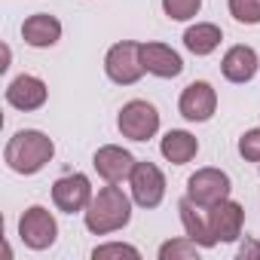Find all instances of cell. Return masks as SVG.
<instances>
[{
    "instance_id": "d6986e66",
    "label": "cell",
    "mask_w": 260,
    "mask_h": 260,
    "mask_svg": "<svg viewBox=\"0 0 260 260\" xmlns=\"http://www.w3.org/2000/svg\"><path fill=\"white\" fill-rule=\"evenodd\" d=\"M193 257H199V245L190 236L159 245V260H193Z\"/></svg>"
},
{
    "instance_id": "44dd1931",
    "label": "cell",
    "mask_w": 260,
    "mask_h": 260,
    "mask_svg": "<svg viewBox=\"0 0 260 260\" xmlns=\"http://www.w3.org/2000/svg\"><path fill=\"white\" fill-rule=\"evenodd\" d=\"M230 16L239 25H260V0H230Z\"/></svg>"
},
{
    "instance_id": "7402d4cb",
    "label": "cell",
    "mask_w": 260,
    "mask_h": 260,
    "mask_svg": "<svg viewBox=\"0 0 260 260\" xmlns=\"http://www.w3.org/2000/svg\"><path fill=\"white\" fill-rule=\"evenodd\" d=\"M92 257L95 260H110V257H132V260H138L141 251L135 245H125V242H107V245H98L92 251Z\"/></svg>"
},
{
    "instance_id": "3957f363",
    "label": "cell",
    "mask_w": 260,
    "mask_h": 260,
    "mask_svg": "<svg viewBox=\"0 0 260 260\" xmlns=\"http://www.w3.org/2000/svg\"><path fill=\"white\" fill-rule=\"evenodd\" d=\"M104 74L116 86H132V83H138L147 74L144 71V61H141V43H135V40H119V43H113L107 49V55H104Z\"/></svg>"
},
{
    "instance_id": "8fae6325",
    "label": "cell",
    "mask_w": 260,
    "mask_h": 260,
    "mask_svg": "<svg viewBox=\"0 0 260 260\" xmlns=\"http://www.w3.org/2000/svg\"><path fill=\"white\" fill-rule=\"evenodd\" d=\"M46 98H49V89H46V83H43L40 77H34V74H22V77H16V80L7 86V104L16 107V110H25V113L40 110V107L46 104Z\"/></svg>"
},
{
    "instance_id": "603a6c76",
    "label": "cell",
    "mask_w": 260,
    "mask_h": 260,
    "mask_svg": "<svg viewBox=\"0 0 260 260\" xmlns=\"http://www.w3.org/2000/svg\"><path fill=\"white\" fill-rule=\"evenodd\" d=\"M239 153H242V159L260 166V128H248L239 138Z\"/></svg>"
},
{
    "instance_id": "277c9868",
    "label": "cell",
    "mask_w": 260,
    "mask_h": 260,
    "mask_svg": "<svg viewBox=\"0 0 260 260\" xmlns=\"http://www.w3.org/2000/svg\"><path fill=\"white\" fill-rule=\"evenodd\" d=\"M116 125H119L122 138H128V141H150L159 132V110L150 101L135 98V101L122 104V110L116 116Z\"/></svg>"
},
{
    "instance_id": "6da1fadb",
    "label": "cell",
    "mask_w": 260,
    "mask_h": 260,
    "mask_svg": "<svg viewBox=\"0 0 260 260\" xmlns=\"http://www.w3.org/2000/svg\"><path fill=\"white\" fill-rule=\"evenodd\" d=\"M52 156H55V144L40 128H22L4 147V162L16 175H37L52 162Z\"/></svg>"
},
{
    "instance_id": "2e32d148",
    "label": "cell",
    "mask_w": 260,
    "mask_h": 260,
    "mask_svg": "<svg viewBox=\"0 0 260 260\" xmlns=\"http://www.w3.org/2000/svg\"><path fill=\"white\" fill-rule=\"evenodd\" d=\"M257 68H260V58H257V52H254L251 46H245V43L230 46V49L223 52V61H220V74H223L230 83H248V80H254Z\"/></svg>"
},
{
    "instance_id": "4fadbf2b",
    "label": "cell",
    "mask_w": 260,
    "mask_h": 260,
    "mask_svg": "<svg viewBox=\"0 0 260 260\" xmlns=\"http://www.w3.org/2000/svg\"><path fill=\"white\" fill-rule=\"evenodd\" d=\"M141 61H144V71L159 80H175L184 71V58L166 43H141Z\"/></svg>"
},
{
    "instance_id": "ba28073f",
    "label": "cell",
    "mask_w": 260,
    "mask_h": 260,
    "mask_svg": "<svg viewBox=\"0 0 260 260\" xmlns=\"http://www.w3.org/2000/svg\"><path fill=\"white\" fill-rule=\"evenodd\" d=\"M92 181L86 178V175H64V178H58L55 184H52V202H55V208L58 211H64V214H80V211H86L89 208V202H92Z\"/></svg>"
},
{
    "instance_id": "52a82bcc",
    "label": "cell",
    "mask_w": 260,
    "mask_h": 260,
    "mask_svg": "<svg viewBox=\"0 0 260 260\" xmlns=\"http://www.w3.org/2000/svg\"><path fill=\"white\" fill-rule=\"evenodd\" d=\"M128 187H132L135 205H141V208H156L166 199V175L150 159H138L135 162V172H132V178H128Z\"/></svg>"
},
{
    "instance_id": "30bf717a",
    "label": "cell",
    "mask_w": 260,
    "mask_h": 260,
    "mask_svg": "<svg viewBox=\"0 0 260 260\" xmlns=\"http://www.w3.org/2000/svg\"><path fill=\"white\" fill-rule=\"evenodd\" d=\"M135 156L128 153L125 147H116V144H104V147H98L95 150V156H92V166H95V172L107 181V184H122V181H128L132 178V172H135Z\"/></svg>"
},
{
    "instance_id": "7c38bea8",
    "label": "cell",
    "mask_w": 260,
    "mask_h": 260,
    "mask_svg": "<svg viewBox=\"0 0 260 260\" xmlns=\"http://www.w3.org/2000/svg\"><path fill=\"white\" fill-rule=\"evenodd\" d=\"M178 211H181V223H184V233L199 245V248H214L217 245V236L211 230V217H208V208L196 205L190 196H184L178 202Z\"/></svg>"
},
{
    "instance_id": "ffe728a7",
    "label": "cell",
    "mask_w": 260,
    "mask_h": 260,
    "mask_svg": "<svg viewBox=\"0 0 260 260\" xmlns=\"http://www.w3.org/2000/svg\"><path fill=\"white\" fill-rule=\"evenodd\" d=\"M202 10V0H162V13L172 22H190Z\"/></svg>"
},
{
    "instance_id": "8992f818",
    "label": "cell",
    "mask_w": 260,
    "mask_h": 260,
    "mask_svg": "<svg viewBox=\"0 0 260 260\" xmlns=\"http://www.w3.org/2000/svg\"><path fill=\"white\" fill-rule=\"evenodd\" d=\"M230 193H233V181L220 169H199L187 181V196L202 208H214L217 202L230 199Z\"/></svg>"
},
{
    "instance_id": "5b68a950",
    "label": "cell",
    "mask_w": 260,
    "mask_h": 260,
    "mask_svg": "<svg viewBox=\"0 0 260 260\" xmlns=\"http://www.w3.org/2000/svg\"><path fill=\"white\" fill-rule=\"evenodd\" d=\"M19 239L31 248V251H46L55 245L58 239V223L52 217L49 208L43 205H31L22 217H19Z\"/></svg>"
},
{
    "instance_id": "cb8c5ba5",
    "label": "cell",
    "mask_w": 260,
    "mask_h": 260,
    "mask_svg": "<svg viewBox=\"0 0 260 260\" xmlns=\"http://www.w3.org/2000/svg\"><path fill=\"white\" fill-rule=\"evenodd\" d=\"M248 257H260V242L248 239V242L239 248V260H248Z\"/></svg>"
},
{
    "instance_id": "9a60e30c",
    "label": "cell",
    "mask_w": 260,
    "mask_h": 260,
    "mask_svg": "<svg viewBox=\"0 0 260 260\" xmlns=\"http://www.w3.org/2000/svg\"><path fill=\"white\" fill-rule=\"evenodd\" d=\"M22 40L34 49H49L61 40V22L49 13H34L22 25Z\"/></svg>"
},
{
    "instance_id": "e0dca14e",
    "label": "cell",
    "mask_w": 260,
    "mask_h": 260,
    "mask_svg": "<svg viewBox=\"0 0 260 260\" xmlns=\"http://www.w3.org/2000/svg\"><path fill=\"white\" fill-rule=\"evenodd\" d=\"M159 153L172 166H187L199 153V141H196V135L184 132V128H172V132H166V138L159 144Z\"/></svg>"
},
{
    "instance_id": "ac0fdd59",
    "label": "cell",
    "mask_w": 260,
    "mask_h": 260,
    "mask_svg": "<svg viewBox=\"0 0 260 260\" xmlns=\"http://www.w3.org/2000/svg\"><path fill=\"white\" fill-rule=\"evenodd\" d=\"M220 40H223V31L217 28V25H211V22H196V25H190L187 31H184V46H187V52H193V55H211L217 46H220Z\"/></svg>"
},
{
    "instance_id": "5bb4252c",
    "label": "cell",
    "mask_w": 260,
    "mask_h": 260,
    "mask_svg": "<svg viewBox=\"0 0 260 260\" xmlns=\"http://www.w3.org/2000/svg\"><path fill=\"white\" fill-rule=\"evenodd\" d=\"M208 217H211V230L217 236V242H236L242 236V226H245V208L233 199H223L217 202L214 208H208Z\"/></svg>"
},
{
    "instance_id": "9c48e42d",
    "label": "cell",
    "mask_w": 260,
    "mask_h": 260,
    "mask_svg": "<svg viewBox=\"0 0 260 260\" xmlns=\"http://www.w3.org/2000/svg\"><path fill=\"white\" fill-rule=\"evenodd\" d=\"M178 110H181V116L190 119V122H208V119L214 116V110H217V92H214V86L205 83V80H193V83L181 92Z\"/></svg>"
},
{
    "instance_id": "7a4b0ae2",
    "label": "cell",
    "mask_w": 260,
    "mask_h": 260,
    "mask_svg": "<svg viewBox=\"0 0 260 260\" xmlns=\"http://www.w3.org/2000/svg\"><path fill=\"white\" fill-rule=\"evenodd\" d=\"M83 220H86V230L92 236H110L132 220V199L116 184H107L92 196L89 208L83 211Z\"/></svg>"
}]
</instances>
